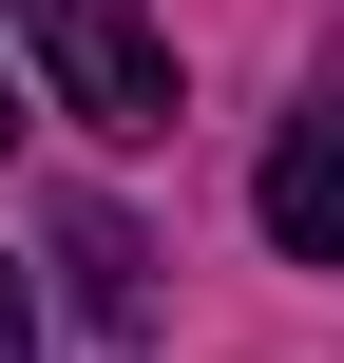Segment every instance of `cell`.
Wrapping results in <instances>:
<instances>
[{"label": "cell", "mask_w": 344, "mask_h": 363, "mask_svg": "<svg viewBox=\"0 0 344 363\" xmlns=\"http://www.w3.org/2000/svg\"><path fill=\"white\" fill-rule=\"evenodd\" d=\"M19 38H38V77H57L77 134H115V153L172 134V38H153V0H19Z\"/></svg>", "instance_id": "obj_1"}, {"label": "cell", "mask_w": 344, "mask_h": 363, "mask_svg": "<svg viewBox=\"0 0 344 363\" xmlns=\"http://www.w3.org/2000/svg\"><path fill=\"white\" fill-rule=\"evenodd\" d=\"M268 249L287 268H344V96H306L268 134Z\"/></svg>", "instance_id": "obj_2"}, {"label": "cell", "mask_w": 344, "mask_h": 363, "mask_svg": "<svg viewBox=\"0 0 344 363\" xmlns=\"http://www.w3.org/2000/svg\"><path fill=\"white\" fill-rule=\"evenodd\" d=\"M19 345H38V287H19V249H0V363H19Z\"/></svg>", "instance_id": "obj_4"}, {"label": "cell", "mask_w": 344, "mask_h": 363, "mask_svg": "<svg viewBox=\"0 0 344 363\" xmlns=\"http://www.w3.org/2000/svg\"><path fill=\"white\" fill-rule=\"evenodd\" d=\"M0 134H19V77H0Z\"/></svg>", "instance_id": "obj_5"}, {"label": "cell", "mask_w": 344, "mask_h": 363, "mask_svg": "<svg viewBox=\"0 0 344 363\" xmlns=\"http://www.w3.org/2000/svg\"><path fill=\"white\" fill-rule=\"evenodd\" d=\"M57 268H77V306H96L115 345L153 325V287H134V230H115V211H57Z\"/></svg>", "instance_id": "obj_3"}]
</instances>
